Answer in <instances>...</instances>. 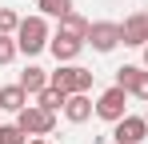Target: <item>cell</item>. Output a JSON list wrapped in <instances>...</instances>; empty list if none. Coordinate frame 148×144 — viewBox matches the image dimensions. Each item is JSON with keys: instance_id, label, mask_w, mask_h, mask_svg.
<instances>
[{"instance_id": "obj_1", "label": "cell", "mask_w": 148, "mask_h": 144, "mask_svg": "<svg viewBox=\"0 0 148 144\" xmlns=\"http://www.w3.org/2000/svg\"><path fill=\"white\" fill-rule=\"evenodd\" d=\"M92 80H96V72L84 68V64H60L56 72H48V84L52 88H60V92H88L92 88Z\"/></svg>"}, {"instance_id": "obj_2", "label": "cell", "mask_w": 148, "mask_h": 144, "mask_svg": "<svg viewBox=\"0 0 148 144\" xmlns=\"http://www.w3.org/2000/svg\"><path fill=\"white\" fill-rule=\"evenodd\" d=\"M48 40H52V36H48V20H44V16H24V20H20V28H16V44H20L24 56L44 52Z\"/></svg>"}, {"instance_id": "obj_3", "label": "cell", "mask_w": 148, "mask_h": 144, "mask_svg": "<svg viewBox=\"0 0 148 144\" xmlns=\"http://www.w3.org/2000/svg\"><path fill=\"white\" fill-rule=\"evenodd\" d=\"M16 124H20L24 136H52L56 132V112L40 108V104H28V108L16 112Z\"/></svg>"}, {"instance_id": "obj_4", "label": "cell", "mask_w": 148, "mask_h": 144, "mask_svg": "<svg viewBox=\"0 0 148 144\" xmlns=\"http://www.w3.org/2000/svg\"><path fill=\"white\" fill-rule=\"evenodd\" d=\"M96 116L108 120V124H116V120L128 116V92H124L120 84H112V88H104L96 100Z\"/></svg>"}, {"instance_id": "obj_5", "label": "cell", "mask_w": 148, "mask_h": 144, "mask_svg": "<svg viewBox=\"0 0 148 144\" xmlns=\"http://www.w3.org/2000/svg\"><path fill=\"white\" fill-rule=\"evenodd\" d=\"M84 44H92V52H112L116 44H124V32H120V24H112V20H96V24H88Z\"/></svg>"}, {"instance_id": "obj_6", "label": "cell", "mask_w": 148, "mask_h": 144, "mask_svg": "<svg viewBox=\"0 0 148 144\" xmlns=\"http://www.w3.org/2000/svg\"><path fill=\"white\" fill-rule=\"evenodd\" d=\"M116 84H120L128 96H136V100L148 104V68L144 64H124V68H116Z\"/></svg>"}, {"instance_id": "obj_7", "label": "cell", "mask_w": 148, "mask_h": 144, "mask_svg": "<svg viewBox=\"0 0 148 144\" xmlns=\"http://www.w3.org/2000/svg\"><path fill=\"white\" fill-rule=\"evenodd\" d=\"M48 52L56 56V64H76V56L84 52V40L80 36H68V32H56L48 40Z\"/></svg>"}, {"instance_id": "obj_8", "label": "cell", "mask_w": 148, "mask_h": 144, "mask_svg": "<svg viewBox=\"0 0 148 144\" xmlns=\"http://www.w3.org/2000/svg\"><path fill=\"white\" fill-rule=\"evenodd\" d=\"M116 144H140L148 136V120L144 116H124V120H116Z\"/></svg>"}, {"instance_id": "obj_9", "label": "cell", "mask_w": 148, "mask_h": 144, "mask_svg": "<svg viewBox=\"0 0 148 144\" xmlns=\"http://www.w3.org/2000/svg\"><path fill=\"white\" fill-rule=\"evenodd\" d=\"M120 32H124V44L144 48L148 44V12H132V16L120 24Z\"/></svg>"}, {"instance_id": "obj_10", "label": "cell", "mask_w": 148, "mask_h": 144, "mask_svg": "<svg viewBox=\"0 0 148 144\" xmlns=\"http://www.w3.org/2000/svg\"><path fill=\"white\" fill-rule=\"evenodd\" d=\"M92 112H96V104L88 100V92H72L68 100H64V116L72 120V124H84V120H92Z\"/></svg>"}, {"instance_id": "obj_11", "label": "cell", "mask_w": 148, "mask_h": 144, "mask_svg": "<svg viewBox=\"0 0 148 144\" xmlns=\"http://www.w3.org/2000/svg\"><path fill=\"white\" fill-rule=\"evenodd\" d=\"M16 84H20L28 96H40L44 88H48V72H44V68H36V64H28V68L20 72V80H16Z\"/></svg>"}, {"instance_id": "obj_12", "label": "cell", "mask_w": 148, "mask_h": 144, "mask_svg": "<svg viewBox=\"0 0 148 144\" xmlns=\"http://www.w3.org/2000/svg\"><path fill=\"white\" fill-rule=\"evenodd\" d=\"M0 108L16 116L20 108H28V92L20 88V84H8V88H0Z\"/></svg>"}, {"instance_id": "obj_13", "label": "cell", "mask_w": 148, "mask_h": 144, "mask_svg": "<svg viewBox=\"0 0 148 144\" xmlns=\"http://www.w3.org/2000/svg\"><path fill=\"white\" fill-rule=\"evenodd\" d=\"M60 32H68V36H88V20L80 16V12H68V16H60Z\"/></svg>"}, {"instance_id": "obj_14", "label": "cell", "mask_w": 148, "mask_h": 144, "mask_svg": "<svg viewBox=\"0 0 148 144\" xmlns=\"http://www.w3.org/2000/svg\"><path fill=\"white\" fill-rule=\"evenodd\" d=\"M64 100H68V92H60V88H52V84L36 96V104H40V108H48V112H60V108H64Z\"/></svg>"}, {"instance_id": "obj_15", "label": "cell", "mask_w": 148, "mask_h": 144, "mask_svg": "<svg viewBox=\"0 0 148 144\" xmlns=\"http://www.w3.org/2000/svg\"><path fill=\"white\" fill-rule=\"evenodd\" d=\"M36 8H40V16H68L72 12V0H36Z\"/></svg>"}, {"instance_id": "obj_16", "label": "cell", "mask_w": 148, "mask_h": 144, "mask_svg": "<svg viewBox=\"0 0 148 144\" xmlns=\"http://www.w3.org/2000/svg\"><path fill=\"white\" fill-rule=\"evenodd\" d=\"M20 20H24V16H16V8H0V32H4V36H16Z\"/></svg>"}, {"instance_id": "obj_17", "label": "cell", "mask_w": 148, "mask_h": 144, "mask_svg": "<svg viewBox=\"0 0 148 144\" xmlns=\"http://www.w3.org/2000/svg\"><path fill=\"white\" fill-rule=\"evenodd\" d=\"M16 52H20L16 36H4V32H0V64H12V60H16Z\"/></svg>"}, {"instance_id": "obj_18", "label": "cell", "mask_w": 148, "mask_h": 144, "mask_svg": "<svg viewBox=\"0 0 148 144\" xmlns=\"http://www.w3.org/2000/svg\"><path fill=\"white\" fill-rule=\"evenodd\" d=\"M0 144H28V136L20 132V124H0Z\"/></svg>"}, {"instance_id": "obj_19", "label": "cell", "mask_w": 148, "mask_h": 144, "mask_svg": "<svg viewBox=\"0 0 148 144\" xmlns=\"http://www.w3.org/2000/svg\"><path fill=\"white\" fill-rule=\"evenodd\" d=\"M28 144H48V136H32V140H28Z\"/></svg>"}, {"instance_id": "obj_20", "label": "cell", "mask_w": 148, "mask_h": 144, "mask_svg": "<svg viewBox=\"0 0 148 144\" xmlns=\"http://www.w3.org/2000/svg\"><path fill=\"white\" fill-rule=\"evenodd\" d=\"M144 68H148V44H144Z\"/></svg>"}, {"instance_id": "obj_21", "label": "cell", "mask_w": 148, "mask_h": 144, "mask_svg": "<svg viewBox=\"0 0 148 144\" xmlns=\"http://www.w3.org/2000/svg\"><path fill=\"white\" fill-rule=\"evenodd\" d=\"M144 120H148V108H144Z\"/></svg>"}]
</instances>
